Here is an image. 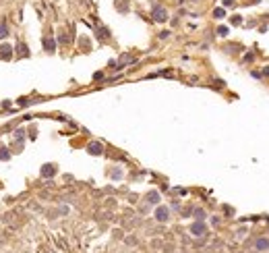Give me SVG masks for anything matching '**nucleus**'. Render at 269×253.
I'll use <instances>...</instances> for the list:
<instances>
[{
	"label": "nucleus",
	"mask_w": 269,
	"mask_h": 253,
	"mask_svg": "<svg viewBox=\"0 0 269 253\" xmlns=\"http://www.w3.org/2000/svg\"><path fill=\"white\" fill-rule=\"evenodd\" d=\"M153 19H155V21H159V23H162V21H166V19H168V10H166L164 6H159V4H157V6H153Z\"/></svg>",
	"instance_id": "1"
},
{
	"label": "nucleus",
	"mask_w": 269,
	"mask_h": 253,
	"mask_svg": "<svg viewBox=\"0 0 269 253\" xmlns=\"http://www.w3.org/2000/svg\"><path fill=\"white\" fill-rule=\"evenodd\" d=\"M6 36H8V25H6V21H0V40Z\"/></svg>",
	"instance_id": "2"
},
{
	"label": "nucleus",
	"mask_w": 269,
	"mask_h": 253,
	"mask_svg": "<svg viewBox=\"0 0 269 253\" xmlns=\"http://www.w3.org/2000/svg\"><path fill=\"white\" fill-rule=\"evenodd\" d=\"M0 50H2L0 52V58H10V46H2Z\"/></svg>",
	"instance_id": "3"
},
{
	"label": "nucleus",
	"mask_w": 269,
	"mask_h": 253,
	"mask_svg": "<svg viewBox=\"0 0 269 253\" xmlns=\"http://www.w3.org/2000/svg\"><path fill=\"white\" fill-rule=\"evenodd\" d=\"M213 15H215V19H222V17H224V8H215Z\"/></svg>",
	"instance_id": "4"
},
{
	"label": "nucleus",
	"mask_w": 269,
	"mask_h": 253,
	"mask_svg": "<svg viewBox=\"0 0 269 253\" xmlns=\"http://www.w3.org/2000/svg\"><path fill=\"white\" fill-rule=\"evenodd\" d=\"M218 33H220V36H226V33H228V29H226V27H220V29H218Z\"/></svg>",
	"instance_id": "5"
},
{
	"label": "nucleus",
	"mask_w": 269,
	"mask_h": 253,
	"mask_svg": "<svg viewBox=\"0 0 269 253\" xmlns=\"http://www.w3.org/2000/svg\"><path fill=\"white\" fill-rule=\"evenodd\" d=\"M232 23H234V25H240V17H238V15H236V17H234V19H232Z\"/></svg>",
	"instance_id": "6"
},
{
	"label": "nucleus",
	"mask_w": 269,
	"mask_h": 253,
	"mask_svg": "<svg viewBox=\"0 0 269 253\" xmlns=\"http://www.w3.org/2000/svg\"><path fill=\"white\" fill-rule=\"evenodd\" d=\"M234 4V0H224V6H232Z\"/></svg>",
	"instance_id": "7"
}]
</instances>
